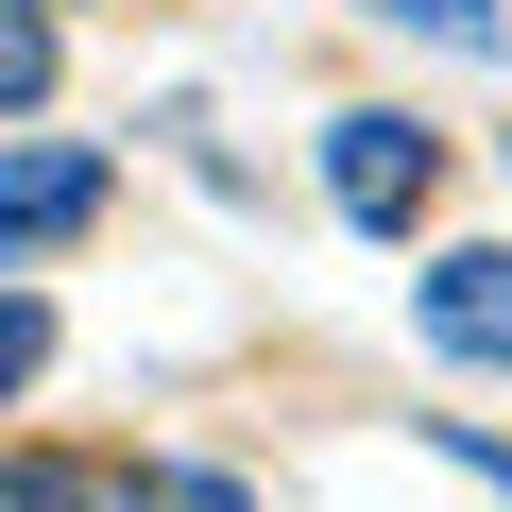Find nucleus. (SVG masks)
Here are the masks:
<instances>
[{
	"instance_id": "4",
	"label": "nucleus",
	"mask_w": 512,
	"mask_h": 512,
	"mask_svg": "<svg viewBox=\"0 0 512 512\" xmlns=\"http://www.w3.org/2000/svg\"><path fill=\"white\" fill-rule=\"evenodd\" d=\"M86 512H256V495L205 461H120V478H86Z\"/></svg>"
},
{
	"instance_id": "9",
	"label": "nucleus",
	"mask_w": 512,
	"mask_h": 512,
	"mask_svg": "<svg viewBox=\"0 0 512 512\" xmlns=\"http://www.w3.org/2000/svg\"><path fill=\"white\" fill-rule=\"evenodd\" d=\"M0 512H69V478H35V461H18V478H0Z\"/></svg>"
},
{
	"instance_id": "8",
	"label": "nucleus",
	"mask_w": 512,
	"mask_h": 512,
	"mask_svg": "<svg viewBox=\"0 0 512 512\" xmlns=\"http://www.w3.org/2000/svg\"><path fill=\"white\" fill-rule=\"evenodd\" d=\"M444 461H461V478H495V495H512V444H495V427H444Z\"/></svg>"
},
{
	"instance_id": "7",
	"label": "nucleus",
	"mask_w": 512,
	"mask_h": 512,
	"mask_svg": "<svg viewBox=\"0 0 512 512\" xmlns=\"http://www.w3.org/2000/svg\"><path fill=\"white\" fill-rule=\"evenodd\" d=\"M52 86V18H18V0H0V103H35Z\"/></svg>"
},
{
	"instance_id": "1",
	"label": "nucleus",
	"mask_w": 512,
	"mask_h": 512,
	"mask_svg": "<svg viewBox=\"0 0 512 512\" xmlns=\"http://www.w3.org/2000/svg\"><path fill=\"white\" fill-rule=\"evenodd\" d=\"M325 188H342V222L410 239V222H427V188H444V137H427V120H393V103H359V120H325Z\"/></svg>"
},
{
	"instance_id": "3",
	"label": "nucleus",
	"mask_w": 512,
	"mask_h": 512,
	"mask_svg": "<svg viewBox=\"0 0 512 512\" xmlns=\"http://www.w3.org/2000/svg\"><path fill=\"white\" fill-rule=\"evenodd\" d=\"M410 325H427L444 359H478V376H512V256H495V239H461V256H427V291H410Z\"/></svg>"
},
{
	"instance_id": "6",
	"label": "nucleus",
	"mask_w": 512,
	"mask_h": 512,
	"mask_svg": "<svg viewBox=\"0 0 512 512\" xmlns=\"http://www.w3.org/2000/svg\"><path fill=\"white\" fill-rule=\"evenodd\" d=\"M35 376H52V308H35V291H0V410H18Z\"/></svg>"
},
{
	"instance_id": "5",
	"label": "nucleus",
	"mask_w": 512,
	"mask_h": 512,
	"mask_svg": "<svg viewBox=\"0 0 512 512\" xmlns=\"http://www.w3.org/2000/svg\"><path fill=\"white\" fill-rule=\"evenodd\" d=\"M359 18H393V35H427V52H512L495 0H359Z\"/></svg>"
},
{
	"instance_id": "2",
	"label": "nucleus",
	"mask_w": 512,
	"mask_h": 512,
	"mask_svg": "<svg viewBox=\"0 0 512 512\" xmlns=\"http://www.w3.org/2000/svg\"><path fill=\"white\" fill-rule=\"evenodd\" d=\"M86 222H103V154L86 137H18V154H0V256H52Z\"/></svg>"
}]
</instances>
